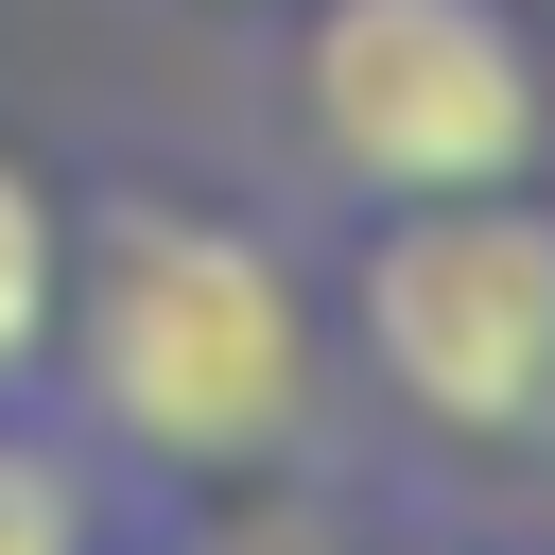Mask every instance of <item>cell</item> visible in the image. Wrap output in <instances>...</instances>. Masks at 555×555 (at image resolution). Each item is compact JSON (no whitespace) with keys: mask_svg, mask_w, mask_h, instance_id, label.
I'll list each match as a JSON object with an SVG mask.
<instances>
[{"mask_svg":"<svg viewBox=\"0 0 555 555\" xmlns=\"http://www.w3.org/2000/svg\"><path fill=\"white\" fill-rule=\"evenodd\" d=\"M312 139L347 191H520L538 173V52L503 0H330L312 17Z\"/></svg>","mask_w":555,"mask_h":555,"instance_id":"obj_3","label":"cell"},{"mask_svg":"<svg viewBox=\"0 0 555 555\" xmlns=\"http://www.w3.org/2000/svg\"><path fill=\"white\" fill-rule=\"evenodd\" d=\"M69 382H87V434L121 468H173V486H225V468H278L295 416H312V312H295V260L225 208H104L69 295Z\"/></svg>","mask_w":555,"mask_h":555,"instance_id":"obj_1","label":"cell"},{"mask_svg":"<svg viewBox=\"0 0 555 555\" xmlns=\"http://www.w3.org/2000/svg\"><path fill=\"white\" fill-rule=\"evenodd\" d=\"M347 312H364V364L434 434L503 451V434L555 416V208H520V191H416L347 260Z\"/></svg>","mask_w":555,"mask_h":555,"instance_id":"obj_2","label":"cell"},{"mask_svg":"<svg viewBox=\"0 0 555 555\" xmlns=\"http://www.w3.org/2000/svg\"><path fill=\"white\" fill-rule=\"evenodd\" d=\"M0 555H104V468L35 416H0Z\"/></svg>","mask_w":555,"mask_h":555,"instance_id":"obj_4","label":"cell"},{"mask_svg":"<svg viewBox=\"0 0 555 555\" xmlns=\"http://www.w3.org/2000/svg\"><path fill=\"white\" fill-rule=\"evenodd\" d=\"M52 295H69V225H52V191L0 156V382L52 364Z\"/></svg>","mask_w":555,"mask_h":555,"instance_id":"obj_5","label":"cell"}]
</instances>
